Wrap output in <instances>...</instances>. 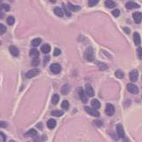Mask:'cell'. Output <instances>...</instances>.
Segmentation results:
<instances>
[{
	"label": "cell",
	"mask_w": 142,
	"mask_h": 142,
	"mask_svg": "<svg viewBox=\"0 0 142 142\" xmlns=\"http://www.w3.org/2000/svg\"><path fill=\"white\" fill-rule=\"evenodd\" d=\"M41 125H42V124H37V127H38V128H41V129H42V126H41Z\"/></svg>",
	"instance_id": "f6af8a7d"
},
{
	"label": "cell",
	"mask_w": 142,
	"mask_h": 142,
	"mask_svg": "<svg viewBox=\"0 0 142 142\" xmlns=\"http://www.w3.org/2000/svg\"><path fill=\"white\" fill-rule=\"evenodd\" d=\"M54 13H55L56 15L58 16V17H63V11H62V9H61V7H55L54 8Z\"/></svg>",
	"instance_id": "603a6c76"
},
{
	"label": "cell",
	"mask_w": 142,
	"mask_h": 142,
	"mask_svg": "<svg viewBox=\"0 0 142 142\" xmlns=\"http://www.w3.org/2000/svg\"><path fill=\"white\" fill-rule=\"evenodd\" d=\"M9 51L12 53V55H13L14 57H18L19 55V51H18V49L15 46H11L9 47Z\"/></svg>",
	"instance_id": "30bf717a"
},
{
	"label": "cell",
	"mask_w": 142,
	"mask_h": 142,
	"mask_svg": "<svg viewBox=\"0 0 142 142\" xmlns=\"http://www.w3.org/2000/svg\"><path fill=\"white\" fill-rule=\"evenodd\" d=\"M50 50H51V47L48 44H45V45H43V46L41 47V52L43 53H45V54L49 53Z\"/></svg>",
	"instance_id": "2e32d148"
},
{
	"label": "cell",
	"mask_w": 142,
	"mask_h": 142,
	"mask_svg": "<svg viewBox=\"0 0 142 142\" xmlns=\"http://www.w3.org/2000/svg\"><path fill=\"white\" fill-rule=\"evenodd\" d=\"M41 39H40V38H36V39H34V40H33L32 41V42H31V44H32V46L33 47H38L40 44L41 43Z\"/></svg>",
	"instance_id": "cb8c5ba5"
},
{
	"label": "cell",
	"mask_w": 142,
	"mask_h": 142,
	"mask_svg": "<svg viewBox=\"0 0 142 142\" xmlns=\"http://www.w3.org/2000/svg\"><path fill=\"white\" fill-rule=\"evenodd\" d=\"M68 5H69V8L72 12H78V11L81 10V7H80L79 5H72L71 3H69Z\"/></svg>",
	"instance_id": "ffe728a7"
},
{
	"label": "cell",
	"mask_w": 142,
	"mask_h": 142,
	"mask_svg": "<svg viewBox=\"0 0 142 142\" xmlns=\"http://www.w3.org/2000/svg\"><path fill=\"white\" fill-rule=\"evenodd\" d=\"M112 15L114 16V17H118L119 16V14H120V12H119V10H118V9H115V10H113L112 11Z\"/></svg>",
	"instance_id": "8d00e7d4"
},
{
	"label": "cell",
	"mask_w": 142,
	"mask_h": 142,
	"mask_svg": "<svg viewBox=\"0 0 142 142\" xmlns=\"http://www.w3.org/2000/svg\"><path fill=\"white\" fill-rule=\"evenodd\" d=\"M47 127L49 129H53L56 125V121L54 119H49L47 121Z\"/></svg>",
	"instance_id": "e0dca14e"
},
{
	"label": "cell",
	"mask_w": 142,
	"mask_h": 142,
	"mask_svg": "<svg viewBox=\"0 0 142 142\" xmlns=\"http://www.w3.org/2000/svg\"><path fill=\"white\" fill-rule=\"evenodd\" d=\"M6 140V137L3 132H0V142H5Z\"/></svg>",
	"instance_id": "74e56055"
},
{
	"label": "cell",
	"mask_w": 142,
	"mask_h": 142,
	"mask_svg": "<svg viewBox=\"0 0 142 142\" xmlns=\"http://www.w3.org/2000/svg\"><path fill=\"white\" fill-rule=\"evenodd\" d=\"M2 9H5L6 12H8V11H10V5H6V4H4V5H0V10H2Z\"/></svg>",
	"instance_id": "1f68e13d"
},
{
	"label": "cell",
	"mask_w": 142,
	"mask_h": 142,
	"mask_svg": "<svg viewBox=\"0 0 142 142\" xmlns=\"http://www.w3.org/2000/svg\"><path fill=\"white\" fill-rule=\"evenodd\" d=\"M115 112V108L114 106L111 104H107L106 107H105V113L107 116H112Z\"/></svg>",
	"instance_id": "8992f818"
},
{
	"label": "cell",
	"mask_w": 142,
	"mask_h": 142,
	"mask_svg": "<svg viewBox=\"0 0 142 142\" xmlns=\"http://www.w3.org/2000/svg\"><path fill=\"white\" fill-rule=\"evenodd\" d=\"M94 124H96L97 127H100L102 125V122L99 121V120H96V121H94Z\"/></svg>",
	"instance_id": "ab89813d"
},
{
	"label": "cell",
	"mask_w": 142,
	"mask_h": 142,
	"mask_svg": "<svg viewBox=\"0 0 142 142\" xmlns=\"http://www.w3.org/2000/svg\"><path fill=\"white\" fill-rule=\"evenodd\" d=\"M1 1H3V0H0V2H1Z\"/></svg>",
	"instance_id": "7dc6e473"
},
{
	"label": "cell",
	"mask_w": 142,
	"mask_h": 142,
	"mask_svg": "<svg viewBox=\"0 0 142 142\" xmlns=\"http://www.w3.org/2000/svg\"><path fill=\"white\" fill-rule=\"evenodd\" d=\"M84 109H85V111L87 112V113H89V115H91L93 117H99V115H100V113H99V112L96 111V109H95V108H90V107L86 106Z\"/></svg>",
	"instance_id": "277c9868"
},
{
	"label": "cell",
	"mask_w": 142,
	"mask_h": 142,
	"mask_svg": "<svg viewBox=\"0 0 142 142\" xmlns=\"http://www.w3.org/2000/svg\"><path fill=\"white\" fill-rule=\"evenodd\" d=\"M39 55H40V53L36 48H32L30 50V56H32L33 58H38Z\"/></svg>",
	"instance_id": "ac0fdd59"
},
{
	"label": "cell",
	"mask_w": 142,
	"mask_h": 142,
	"mask_svg": "<svg viewBox=\"0 0 142 142\" xmlns=\"http://www.w3.org/2000/svg\"><path fill=\"white\" fill-rule=\"evenodd\" d=\"M115 76H117L118 78L122 79L124 77V73H123V71H122L121 69H118V70H117L115 72Z\"/></svg>",
	"instance_id": "4316f807"
},
{
	"label": "cell",
	"mask_w": 142,
	"mask_h": 142,
	"mask_svg": "<svg viewBox=\"0 0 142 142\" xmlns=\"http://www.w3.org/2000/svg\"><path fill=\"white\" fill-rule=\"evenodd\" d=\"M50 70H51V72L53 74H59L61 71V65L58 63L51 64Z\"/></svg>",
	"instance_id": "3957f363"
},
{
	"label": "cell",
	"mask_w": 142,
	"mask_h": 142,
	"mask_svg": "<svg viewBox=\"0 0 142 142\" xmlns=\"http://www.w3.org/2000/svg\"><path fill=\"white\" fill-rule=\"evenodd\" d=\"M104 5L106 6L107 8H114L116 6V4H115L114 1H112V0H106L105 3H104Z\"/></svg>",
	"instance_id": "44dd1931"
},
{
	"label": "cell",
	"mask_w": 142,
	"mask_h": 142,
	"mask_svg": "<svg viewBox=\"0 0 142 142\" xmlns=\"http://www.w3.org/2000/svg\"><path fill=\"white\" fill-rule=\"evenodd\" d=\"M37 135V132H36V130L34 129H31L29 130L26 133H25V137H34Z\"/></svg>",
	"instance_id": "d6986e66"
},
{
	"label": "cell",
	"mask_w": 142,
	"mask_h": 142,
	"mask_svg": "<svg viewBox=\"0 0 142 142\" xmlns=\"http://www.w3.org/2000/svg\"><path fill=\"white\" fill-rule=\"evenodd\" d=\"M137 54L139 56V59L140 60H142V48L141 47H139L137 49Z\"/></svg>",
	"instance_id": "d590c367"
},
{
	"label": "cell",
	"mask_w": 142,
	"mask_h": 142,
	"mask_svg": "<svg viewBox=\"0 0 142 142\" xmlns=\"http://www.w3.org/2000/svg\"><path fill=\"white\" fill-rule=\"evenodd\" d=\"M85 92H86V94L88 96H94L95 95L93 88L91 87L90 84H86V86H85Z\"/></svg>",
	"instance_id": "9c48e42d"
},
{
	"label": "cell",
	"mask_w": 142,
	"mask_h": 142,
	"mask_svg": "<svg viewBox=\"0 0 142 142\" xmlns=\"http://www.w3.org/2000/svg\"><path fill=\"white\" fill-rule=\"evenodd\" d=\"M133 19L135 20V23L140 24L142 20V13L141 12H134L133 13Z\"/></svg>",
	"instance_id": "8fae6325"
},
{
	"label": "cell",
	"mask_w": 142,
	"mask_h": 142,
	"mask_svg": "<svg viewBox=\"0 0 142 142\" xmlns=\"http://www.w3.org/2000/svg\"><path fill=\"white\" fill-rule=\"evenodd\" d=\"M79 95H80V98H81L82 102L84 103V104H86L87 102H88V98H87V96H85L84 90L82 89V88H79Z\"/></svg>",
	"instance_id": "7c38bea8"
},
{
	"label": "cell",
	"mask_w": 142,
	"mask_h": 142,
	"mask_svg": "<svg viewBox=\"0 0 142 142\" xmlns=\"http://www.w3.org/2000/svg\"><path fill=\"white\" fill-rule=\"evenodd\" d=\"M116 129H117V133L120 138H124V127L121 124H117V127H116Z\"/></svg>",
	"instance_id": "ba28073f"
},
{
	"label": "cell",
	"mask_w": 142,
	"mask_h": 142,
	"mask_svg": "<svg viewBox=\"0 0 142 142\" xmlns=\"http://www.w3.org/2000/svg\"><path fill=\"white\" fill-rule=\"evenodd\" d=\"M62 5H63V9H64V11H65V13H66V15L69 16H69H71V13L69 12V11H68V9H67V6H65V5H64V4Z\"/></svg>",
	"instance_id": "f35d334b"
},
{
	"label": "cell",
	"mask_w": 142,
	"mask_h": 142,
	"mask_svg": "<svg viewBox=\"0 0 142 142\" xmlns=\"http://www.w3.org/2000/svg\"><path fill=\"white\" fill-rule=\"evenodd\" d=\"M51 115L55 116V117H61V116L63 115V112H61V111H53V112H51Z\"/></svg>",
	"instance_id": "d4e9b609"
},
{
	"label": "cell",
	"mask_w": 142,
	"mask_h": 142,
	"mask_svg": "<svg viewBox=\"0 0 142 142\" xmlns=\"http://www.w3.org/2000/svg\"><path fill=\"white\" fill-rule=\"evenodd\" d=\"M51 3H55L56 2V0H49Z\"/></svg>",
	"instance_id": "bcb514c9"
},
{
	"label": "cell",
	"mask_w": 142,
	"mask_h": 142,
	"mask_svg": "<svg viewBox=\"0 0 142 142\" xmlns=\"http://www.w3.org/2000/svg\"><path fill=\"white\" fill-rule=\"evenodd\" d=\"M91 105L93 108H95V109H99L100 106H101L100 102H99L97 99H93V100H91Z\"/></svg>",
	"instance_id": "7402d4cb"
},
{
	"label": "cell",
	"mask_w": 142,
	"mask_h": 142,
	"mask_svg": "<svg viewBox=\"0 0 142 142\" xmlns=\"http://www.w3.org/2000/svg\"><path fill=\"white\" fill-rule=\"evenodd\" d=\"M133 41H134L135 45L139 46L141 42V40H140V36L138 33H133Z\"/></svg>",
	"instance_id": "9a60e30c"
},
{
	"label": "cell",
	"mask_w": 142,
	"mask_h": 142,
	"mask_svg": "<svg viewBox=\"0 0 142 142\" xmlns=\"http://www.w3.org/2000/svg\"><path fill=\"white\" fill-rule=\"evenodd\" d=\"M98 2H99V0H89L88 4H89V6L92 7V6H95Z\"/></svg>",
	"instance_id": "4dcf8cb0"
},
{
	"label": "cell",
	"mask_w": 142,
	"mask_h": 142,
	"mask_svg": "<svg viewBox=\"0 0 142 142\" xmlns=\"http://www.w3.org/2000/svg\"><path fill=\"white\" fill-rule=\"evenodd\" d=\"M61 53V49H59V48H54V50H53V55L54 56H58L60 55Z\"/></svg>",
	"instance_id": "e575fe53"
},
{
	"label": "cell",
	"mask_w": 142,
	"mask_h": 142,
	"mask_svg": "<svg viewBox=\"0 0 142 142\" xmlns=\"http://www.w3.org/2000/svg\"><path fill=\"white\" fill-rule=\"evenodd\" d=\"M138 76H139V73H138V71L136 69L132 70L129 74V78L131 80V82H132V83H135V82L137 81Z\"/></svg>",
	"instance_id": "52a82bcc"
},
{
	"label": "cell",
	"mask_w": 142,
	"mask_h": 142,
	"mask_svg": "<svg viewBox=\"0 0 142 142\" xmlns=\"http://www.w3.org/2000/svg\"><path fill=\"white\" fill-rule=\"evenodd\" d=\"M70 91V85L69 84H65L61 88V94L62 95H68Z\"/></svg>",
	"instance_id": "5bb4252c"
},
{
	"label": "cell",
	"mask_w": 142,
	"mask_h": 142,
	"mask_svg": "<svg viewBox=\"0 0 142 142\" xmlns=\"http://www.w3.org/2000/svg\"><path fill=\"white\" fill-rule=\"evenodd\" d=\"M124 31L126 33H130V30L128 29L127 27H124Z\"/></svg>",
	"instance_id": "7bdbcfd3"
},
{
	"label": "cell",
	"mask_w": 142,
	"mask_h": 142,
	"mask_svg": "<svg viewBox=\"0 0 142 142\" xmlns=\"http://www.w3.org/2000/svg\"><path fill=\"white\" fill-rule=\"evenodd\" d=\"M40 65V60H39L38 58H34L32 61V66H33V67H37V66H39Z\"/></svg>",
	"instance_id": "f546056e"
},
{
	"label": "cell",
	"mask_w": 142,
	"mask_h": 142,
	"mask_svg": "<svg viewBox=\"0 0 142 142\" xmlns=\"http://www.w3.org/2000/svg\"><path fill=\"white\" fill-rule=\"evenodd\" d=\"M14 22H15V19H14L13 17L10 16V17H8L7 18V24L9 25H12L13 24H14Z\"/></svg>",
	"instance_id": "f1b7e54d"
},
{
	"label": "cell",
	"mask_w": 142,
	"mask_h": 142,
	"mask_svg": "<svg viewBox=\"0 0 142 142\" xmlns=\"http://www.w3.org/2000/svg\"><path fill=\"white\" fill-rule=\"evenodd\" d=\"M6 125H7V124H6L5 122L0 121V127H2V128H5V127H6Z\"/></svg>",
	"instance_id": "60d3db41"
},
{
	"label": "cell",
	"mask_w": 142,
	"mask_h": 142,
	"mask_svg": "<svg viewBox=\"0 0 142 142\" xmlns=\"http://www.w3.org/2000/svg\"><path fill=\"white\" fill-rule=\"evenodd\" d=\"M127 90L131 94H133V95H137L139 93V88L133 83H129L127 85Z\"/></svg>",
	"instance_id": "7a4b0ae2"
},
{
	"label": "cell",
	"mask_w": 142,
	"mask_h": 142,
	"mask_svg": "<svg viewBox=\"0 0 142 142\" xmlns=\"http://www.w3.org/2000/svg\"><path fill=\"white\" fill-rule=\"evenodd\" d=\"M84 58L89 61H94V50H93V48L92 47L87 48L85 53H84Z\"/></svg>",
	"instance_id": "6da1fadb"
},
{
	"label": "cell",
	"mask_w": 142,
	"mask_h": 142,
	"mask_svg": "<svg viewBox=\"0 0 142 142\" xmlns=\"http://www.w3.org/2000/svg\"><path fill=\"white\" fill-rule=\"evenodd\" d=\"M0 44H1V42H0Z\"/></svg>",
	"instance_id": "c3c4849f"
},
{
	"label": "cell",
	"mask_w": 142,
	"mask_h": 142,
	"mask_svg": "<svg viewBox=\"0 0 142 142\" xmlns=\"http://www.w3.org/2000/svg\"><path fill=\"white\" fill-rule=\"evenodd\" d=\"M6 32V27L3 24H0V34H4Z\"/></svg>",
	"instance_id": "d6a6232c"
},
{
	"label": "cell",
	"mask_w": 142,
	"mask_h": 142,
	"mask_svg": "<svg viewBox=\"0 0 142 142\" xmlns=\"http://www.w3.org/2000/svg\"><path fill=\"white\" fill-rule=\"evenodd\" d=\"M4 16H5V13H4L2 11L0 10V18H4Z\"/></svg>",
	"instance_id": "b9f144b4"
},
{
	"label": "cell",
	"mask_w": 142,
	"mask_h": 142,
	"mask_svg": "<svg viewBox=\"0 0 142 142\" xmlns=\"http://www.w3.org/2000/svg\"><path fill=\"white\" fill-rule=\"evenodd\" d=\"M125 7H126V9H128V10H132V9L140 8V5H138V4H136V3L128 2V3H126V5H125Z\"/></svg>",
	"instance_id": "4fadbf2b"
},
{
	"label": "cell",
	"mask_w": 142,
	"mask_h": 142,
	"mask_svg": "<svg viewBox=\"0 0 142 142\" xmlns=\"http://www.w3.org/2000/svg\"><path fill=\"white\" fill-rule=\"evenodd\" d=\"M59 100H60L59 95H57V94H54V95H53V97H52V103H53V104H58Z\"/></svg>",
	"instance_id": "484cf974"
},
{
	"label": "cell",
	"mask_w": 142,
	"mask_h": 142,
	"mask_svg": "<svg viewBox=\"0 0 142 142\" xmlns=\"http://www.w3.org/2000/svg\"><path fill=\"white\" fill-rule=\"evenodd\" d=\"M48 60H49V57H48V56H47V57H45V59H44V61H45V64H46V62L48 61Z\"/></svg>",
	"instance_id": "ee69618b"
},
{
	"label": "cell",
	"mask_w": 142,
	"mask_h": 142,
	"mask_svg": "<svg viewBox=\"0 0 142 142\" xmlns=\"http://www.w3.org/2000/svg\"><path fill=\"white\" fill-rule=\"evenodd\" d=\"M61 107H62L64 110H68L69 109V102L67 101V100H64V101L61 103Z\"/></svg>",
	"instance_id": "83f0119b"
},
{
	"label": "cell",
	"mask_w": 142,
	"mask_h": 142,
	"mask_svg": "<svg viewBox=\"0 0 142 142\" xmlns=\"http://www.w3.org/2000/svg\"><path fill=\"white\" fill-rule=\"evenodd\" d=\"M97 64H98V66H99V68H100V69H101V70H105V69H108L107 65H105V64L101 63V62H98Z\"/></svg>",
	"instance_id": "836d02e7"
},
{
	"label": "cell",
	"mask_w": 142,
	"mask_h": 142,
	"mask_svg": "<svg viewBox=\"0 0 142 142\" xmlns=\"http://www.w3.org/2000/svg\"><path fill=\"white\" fill-rule=\"evenodd\" d=\"M39 74H40V69H30V70L28 71L27 73L25 74V76H26L27 78H33L34 76H38Z\"/></svg>",
	"instance_id": "5b68a950"
}]
</instances>
